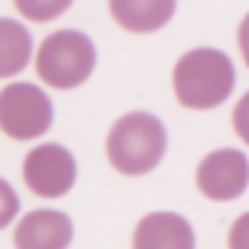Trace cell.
I'll use <instances>...</instances> for the list:
<instances>
[{
	"mask_svg": "<svg viewBox=\"0 0 249 249\" xmlns=\"http://www.w3.org/2000/svg\"><path fill=\"white\" fill-rule=\"evenodd\" d=\"M174 96L188 110L220 107L235 90V67L214 47H194L174 64Z\"/></svg>",
	"mask_w": 249,
	"mask_h": 249,
	"instance_id": "obj_1",
	"label": "cell"
},
{
	"mask_svg": "<svg viewBox=\"0 0 249 249\" xmlns=\"http://www.w3.org/2000/svg\"><path fill=\"white\" fill-rule=\"evenodd\" d=\"M105 151H107L110 165L124 177L151 174L168 151L165 124L160 122V116L145 113V110L124 113L110 127Z\"/></svg>",
	"mask_w": 249,
	"mask_h": 249,
	"instance_id": "obj_2",
	"label": "cell"
},
{
	"mask_svg": "<svg viewBox=\"0 0 249 249\" xmlns=\"http://www.w3.org/2000/svg\"><path fill=\"white\" fill-rule=\"evenodd\" d=\"M96 70V44L78 29L47 35L35 53V72L53 90H75Z\"/></svg>",
	"mask_w": 249,
	"mask_h": 249,
	"instance_id": "obj_3",
	"label": "cell"
},
{
	"mask_svg": "<svg viewBox=\"0 0 249 249\" xmlns=\"http://www.w3.org/2000/svg\"><path fill=\"white\" fill-rule=\"evenodd\" d=\"M50 96L29 81H12L0 90V130L15 142L41 139L53 127Z\"/></svg>",
	"mask_w": 249,
	"mask_h": 249,
	"instance_id": "obj_4",
	"label": "cell"
},
{
	"mask_svg": "<svg viewBox=\"0 0 249 249\" xmlns=\"http://www.w3.org/2000/svg\"><path fill=\"white\" fill-rule=\"evenodd\" d=\"M75 177H78L75 157L58 142L35 145L23 160V183L29 186L32 194H38L44 200L64 197L75 186Z\"/></svg>",
	"mask_w": 249,
	"mask_h": 249,
	"instance_id": "obj_5",
	"label": "cell"
},
{
	"mask_svg": "<svg viewBox=\"0 0 249 249\" xmlns=\"http://www.w3.org/2000/svg\"><path fill=\"white\" fill-rule=\"evenodd\" d=\"M194 180L206 200H214V203L238 200L249 186L247 154L235 151V148H217L200 160Z\"/></svg>",
	"mask_w": 249,
	"mask_h": 249,
	"instance_id": "obj_6",
	"label": "cell"
},
{
	"mask_svg": "<svg viewBox=\"0 0 249 249\" xmlns=\"http://www.w3.org/2000/svg\"><path fill=\"white\" fill-rule=\"evenodd\" d=\"M72 220L58 209H32L15 226V249H67Z\"/></svg>",
	"mask_w": 249,
	"mask_h": 249,
	"instance_id": "obj_7",
	"label": "cell"
},
{
	"mask_svg": "<svg viewBox=\"0 0 249 249\" xmlns=\"http://www.w3.org/2000/svg\"><path fill=\"white\" fill-rule=\"evenodd\" d=\"M133 249H194V229L177 212H151L133 229Z\"/></svg>",
	"mask_w": 249,
	"mask_h": 249,
	"instance_id": "obj_8",
	"label": "cell"
},
{
	"mask_svg": "<svg viewBox=\"0 0 249 249\" xmlns=\"http://www.w3.org/2000/svg\"><path fill=\"white\" fill-rule=\"evenodd\" d=\"M107 6L110 18L124 32L133 35H148L162 29L177 12V0H107Z\"/></svg>",
	"mask_w": 249,
	"mask_h": 249,
	"instance_id": "obj_9",
	"label": "cell"
},
{
	"mask_svg": "<svg viewBox=\"0 0 249 249\" xmlns=\"http://www.w3.org/2000/svg\"><path fill=\"white\" fill-rule=\"evenodd\" d=\"M32 61V35L20 20L0 18V78H12Z\"/></svg>",
	"mask_w": 249,
	"mask_h": 249,
	"instance_id": "obj_10",
	"label": "cell"
},
{
	"mask_svg": "<svg viewBox=\"0 0 249 249\" xmlns=\"http://www.w3.org/2000/svg\"><path fill=\"white\" fill-rule=\"evenodd\" d=\"M70 6H72V0H15V9L20 12V18H26L32 23H50V20L61 18Z\"/></svg>",
	"mask_w": 249,
	"mask_h": 249,
	"instance_id": "obj_11",
	"label": "cell"
},
{
	"mask_svg": "<svg viewBox=\"0 0 249 249\" xmlns=\"http://www.w3.org/2000/svg\"><path fill=\"white\" fill-rule=\"evenodd\" d=\"M18 212H20V197H18V191L0 177V229H6V226L18 217Z\"/></svg>",
	"mask_w": 249,
	"mask_h": 249,
	"instance_id": "obj_12",
	"label": "cell"
},
{
	"mask_svg": "<svg viewBox=\"0 0 249 249\" xmlns=\"http://www.w3.org/2000/svg\"><path fill=\"white\" fill-rule=\"evenodd\" d=\"M232 127H235V133L241 136V142L249 145V93H244V96L238 99V105H235V110H232Z\"/></svg>",
	"mask_w": 249,
	"mask_h": 249,
	"instance_id": "obj_13",
	"label": "cell"
},
{
	"mask_svg": "<svg viewBox=\"0 0 249 249\" xmlns=\"http://www.w3.org/2000/svg\"><path fill=\"white\" fill-rule=\"evenodd\" d=\"M229 249H249V212H244L229 229Z\"/></svg>",
	"mask_w": 249,
	"mask_h": 249,
	"instance_id": "obj_14",
	"label": "cell"
},
{
	"mask_svg": "<svg viewBox=\"0 0 249 249\" xmlns=\"http://www.w3.org/2000/svg\"><path fill=\"white\" fill-rule=\"evenodd\" d=\"M238 47H241V55H244V61L249 67V15L241 20V26H238Z\"/></svg>",
	"mask_w": 249,
	"mask_h": 249,
	"instance_id": "obj_15",
	"label": "cell"
}]
</instances>
